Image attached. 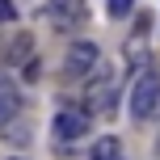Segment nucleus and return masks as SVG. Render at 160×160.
I'll return each instance as SVG.
<instances>
[{
    "label": "nucleus",
    "mask_w": 160,
    "mask_h": 160,
    "mask_svg": "<svg viewBox=\"0 0 160 160\" xmlns=\"http://www.w3.org/2000/svg\"><path fill=\"white\" fill-rule=\"evenodd\" d=\"M156 105H160V72H156V68H148V72L135 80V93H131V114H135V118H152Z\"/></svg>",
    "instance_id": "1"
},
{
    "label": "nucleus",
    "mask_w": 160,
    "mask_h": 160,
    "mask_svg": "<svg viewBox=\"0 0 160 160\" xmlns=\"http://www.w3.org/2000/svg\"><path fill=\"white\" fill-rule=\"evenodd\" d=\"M97 63H101V51H97V42H72V51H68L63 59V76L68 80H80V76H93Z\"/></svg>",
    "instance_id": "2"
},
{
    "label": "nucleus",
    "mask_w": 160,
    "mask_h": 160,
    "mask_svg": "<svg viewBox=\"0 0 160 160\" xmlns=\"http://www.w3.org/2000/svg\"><path fill=\"white\" fill-rule=\"evenodd\" d=\"M114 105V68L97 63V80L88 84V114H105Z\"/></svg>",
    "instance_id": "3"
},
{
    "label": "nucleus",
    "mask_w": 160,
    "mask_h": 160,
    "mask_svg": "<svg viewBox=\"0 0 160 160\" xmlns=\"http://www.w3.org/2000/svg\"><path fill=\"white\" fill-rule=\"evenodd\" d=\"M84 0H51V21H55V30H80L84 25Z\"/></svg>",
    "instance_id": "4"
},
{
    "label": "nucleus",
    "mask_w": 160,
    "mask_h": 160,
    "mask_svg": "<svg viewBox=\"0 0 160 160\" xmlns=\"http://www.w3.org/2000/svg\"><path fill=\"white\" fill-rule=\"evenodd\" d=\"M88 131V114L84 110H59L55 114V139H80Z\"/></svg>",
    "instance_id": "5"
},
{
    "label": "nucleus",
    "mask_w": 160,
    "mask_h": 160,
    "mask_svg": "<svg viewBox=\"0 0 160 160\" xmlns=\"http://www.w3.org/2000/svg\"><path fill=\"white\" fill-rule=\"evenodd\" d=\"M88 160H122V143L114 135H101L93 143V152H88Z\"/></svg>",
    "instance_id": "6"
},
{
    "label": "nucleus",
    "mask_w": 160,
    "mask_h": 160,
    "mask_svg": "<svg viewBox=\"0 0 160 160\" xmlns=\"http://www.w3.org/2000/svg\"><path fill=\"white\" fill-rule=\"evenodd\" d=\"M0 114H4V118L21 114V93H17V84H8V80H0Z\"/></svg>",
    "instance_id": "7"
},
{
    "label": "nucleus",
    "mask_w": 160,
    "mask_h": 160,
    "mask_svg": "<svg viewBox=\"0 0 160 160\" xmlns=\"http://www.w3.org/2000/svg\"><path fill=\"white\" fill-rule=\"evenodd\" d=\"M34 55V38H30V34H17V38L13 42H8V63H25V59H30Z\"/></svg>",
    "instance_id": "8"
},
{
    "label": "nucleus",
    "mask_w": 160,
    "mask_h": 160,
    "mask_svg": "<svg viewBox=\"0 0 160 160\" xmlns=\"http://www.w3.org/2000/svg\"><path fill=\"white\" fill-rule=\"evenodd\" d=\"M0 127H4V139H13V143L30 139V118H25V114H13V118H4Z\"/></svg>",
    "instance_id": "9"
},
{
    "label": "nucleus",
    "mask_w": 160,
    "mask_h": 160,
    "mask_svg": "<svg viewBox=\"0 0 160 160\" xmlns=\"http://www.w3.org/2000/svg\"><path fill=\"white\" fill-rule=\"evenodd\" d=\"M105 8H110V17H127L135 8V0H105Z\"/></svg>",
    "instance_id": "10"
},
{
    "label": "nucleus",
    "mask_w": 160,
    "mask_h": 160,
    "mask_svg": "<svg viewBox=\"0 0 160 160\" xmlns=\"http://www.w3.org/2000/svg\"><path fill=\"white\" fill-rule=\"evenodd\" d=\"M13 17H17V8H13V0H0V25H4V21H13Z\"/></svg>",
    "instance_id": "11"
},
{
    "label": "nucleus",
    "mask_w": 160,
    "mask_h": 160,
    "mask_svg": "<svg viewBox=\"0 0 160 160\" xmlns=\"http://www.w3.org/2000/svg\"><path fill=\"white\" fill-rule=\"evenodd\" d=\"M0 122H4V114H0Z\"/></svg>",
    "instance_id": "12"
},
{
    "label": "nucleus",
    "mask_w": 160,
    "mask_h": 160,
    "mask_svg": "<svg viewBox=\"0 0 160 160\" xmlns=\"http://www.w3.org/2000/svg\"><path fill=\"white\" fill-rule=\"evenodd\" d=\"M13 160H21V156H13Z\"/></svg>",
    "instance_id": "13"
}]
</instances>
